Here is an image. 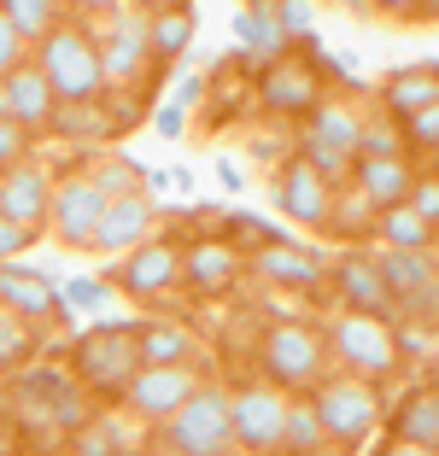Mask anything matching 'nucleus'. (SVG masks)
<instances>
[{"label": "nucleus", "instance_id": "6ab92c4d", "mask_svg": "<svg viewBox=\"0 0 439 456\" xmlns=\"http://www.w3.org/2000/svg\"><path fill=\"white\" fill-rule=\"evenodd\" d=\"M159 193L153 188H135V193H118V200H106V216H100V228H94V252H135V246L146 240V234H159Z\"/></svg>", "mask_w": 439, "mask_h": 456}, {"label": "nucleus", "instance_id": "412c9836", "mask_svg": "<svg viewBox=\"0 0 439 456\" xmlns=\"http://www.w3.org/2000/svg\"><path fill=\"white\" fill-rule=\"evenodd\" d=\"M0 305L18 310L24 322H65V293L29 264H0Z\"/></svg>", "mask_w": 439, "mask_h": 456}, {"label": "nucleus", "instance_id": "a878e982", "mask_svg": "<svg viewBox=\"0 0 439 456\" xmlns=\"http://www.w3.org/2000/svg\"><path fill=\"white\" fill-rule=\"evenodd\" d=\"M375 240L399 246V252H439V223H427V216L404 200V205H386V211L375 216Z\"/></svg>", "mask_w": 439, "mask_h": 456}, {"label": "nucleus", "instance_id": "a18cd8bd", "mask_svg": "<svg viewBox=\"0 0 439 456\" xmlns=\"http://www.w3.org/2000/svg\"><path fill=\"white\" fill-rule=\"evenodd\" d=\"M118 6H123V0H70V12L88 18V24H94V18H106V12H118Z\"/></svg>", "mask_w": 439, "mask_h": 456}, {"label": "nucleus", "instance_id": "f3484780", "mask_svg": "<svg viewBox=\"0 0 439 456\" xmlns=\"http://www.w3.org/2000/svg\"><path fill=\"white\" fill-rule=\"evenodd\" d=\"M253 257V275L258 281H269V287H287V293H322V281L334 275V264L322 252H311L305 240H269V246H258V252H246Z\"/></svg>", "mask_w": 439, "mask_h": 456}, {"label": "nucleus", "instance_id": "20e7f679", "mask_svg": "<svg viewBox=\"0 0 439 456\" xmlns=\"http://www.w3.org/2000/svg\"><path fill=\"white\" fill-rule=\"evenodd\" d=\"M94 36H100V59H106V82L123 94H141L159 82V59H153V12L123 0L118 12L94 18Z\"/></svg>", "mask_w": 439, "mask_h": 456}, {"label": "nucleus", "instance_id": "3c124183", "mask_svg": "<svg viewBox=\"0 0 439 456\" xmlns=\"http://www.w3.org/2000/svg\"><path fill=\"white\" fill-rule=\"evenodd\" d=\"M0 118H12V94H6V77H0Z\"/></svg>", "mask_w": 439, "mask_h": 456}, {"label": "nucleus", "instance_id": "ddd939ff", "mask_svg": "<svg viewBox=\"0 0 439 456\" xmlns=\"http://www.w3.org/2000/svg\"><path fill=\"white\" fill-rule=\"evenodd\" d=\"M100 216H106V193H100V182H94L88 164H70V170H59V188H54V234L59 246H70V252H94V228H100Z\"/></svg>", "mask_w": 439, "mask_h": 456}, {"label": "nucleus", "instance_id": "cd10ccee", "mask_svg": "<svg viewBox=\"0 0 439 456\" xmlns=\"http://www.w3.org/2000/svg\"><path fill=\"white\" fill-rule=\"evenodd\" d=\"M328 451H334V439H328V428H322L311 392H293L287 433H281V456H328Z\"/></svg>", "mask_w": 439, "mask_h": 456}, {"label": "nucleus", "instance_id": "4468645a", "mask_svg": "<svg viewBox=\"0 0 439 456\" xmlns=\"http://www.w3.org/2000/svg\"><path fill=\"white\" fill-rule=\"evenodd\" d=\"M246 269H253V257H246V246H240V240L200 234V240H187V257H182V293H194V298H228L240 287Z\"/></svg>", "mask_w": 439, "mask_h": 456}, {"label": "nucleus", "instance_id": "9d476101", "mask_svg": "<svg viewBox=\"0 0 439 456\" xmlns=\"http://www.w3.org/2000/svg\"><path fill=\"white\" fill-rule=\"evenodd\" d=\"M182 257H187V240H176V234H146L135 252L118 257L112 287H118V293H129L135 305L170 298V293H182Z\"/></svg>", "mask_w": 439, "mask_h": 456}, {"label": "nucleus", "instance_id": "f704fd0d", "mask_svg": "<svg viewBox=\"0 0 439 456\" xmlns=\"http://www.w3.org/2000/svg\"><path fill=\"white\" fill-rule=\"evenodd\" d=\"M228 234H235V240L246 246V252H258V246H269V240H287L281 228H269L264 216H246V211H235V216H228Z\"/></svg>", "mask_w": 439, "mask_h": 456}, {"label": "nucleus", "instance_id": "5701e85b", "mask_svg": "<svg viewBox=\"0 0 439 456\" xmlns=\"http://www.w3.org/2000/svg\"><path fill=\"white\" fill-rule=\"evenodd\" d=\"M427 106H439V65H399V70H386L381 82V111L386 118H422Z\"/></svg>", "mask_w": 439, "mask_h": 456}, {"label": "nucleus", "instance_id": "bb28decb", "mask_svg": "<svg viewBox=\"0 0 439 456\" xmlns=\"http://www.w3.org/2000/svg\"><path fill=\"white\" fill-rule=\"evenodd\" d=\"M194 36H200V12H194V6H170V12H153V59H159V70L182 65L187 47H194Z\"/></svg>", "mask_w": 439, "mask_h": 456}, {"label": "nucleus", "instance_id": "37998d69", "mask_svg": "<svg viewBox=\"0 0 439 456\" xmlns=\"http://www.w3.org/2000/svg\"><path fill=\"white\" fill-rule=\"evenodd\" d=\"M375 456H439L434 444H410V439H393V433H386L381 444H375Z\"/></svg>", "mask_w": 439, "mask_h": 456}, {"label": "nucleus", "instance_id": "2eb2a0df", "mask_svg": "<svg viewBox=\"0 0 439 456\" xmlns=\"http://www.w3.org/2000/svg\"><path fill=\"white\" fill-rule=\"evenodd\" d=\"M54 188H59V175L47 170V164L24 159V164H12V170H0V211L12 216V223H24L41 240V234L54 228Z\"/></svg>", "mask_w": 439, "mask_h": 456}, {"label": "nucleus", "instance_id": "864d4df0", "mask_svg": "<svg viewBox=\"0 0 439 456\" xmlns=\"http://www.w3.org/2000/svg\"><path fill=\"white\" fill-rule=\"evenodd\" d=\"M434 164H439V147H434Z\"/></svg>", "mask_w": 439, "mask_h": 456}, {"label": "nucleus", "instance_id": "72a5a7b5", "mask_svg": "<svg viewBox=\"0 0 439 456\" xmlns=\"http://www.w3.org/2000/svg\"><path fill=\"white\" fill-rule=\"evenodd\" d=\"M276 18H281V29H287V41L317 36V0H276Z\"/></svg>", "mask_w": 439, "mask_h": 456}, {"label": "nucleus", "instance_id": "6e6552de", "mask_svg": "<svg viewBox=\"0 0 439 456\" xmlns=\"http://www.w3.org/2000/svg\"><path fill=\"white\" fill-rule=\"evenodd\" d=\"M299 47H305V53L269 59V65L258 70V82H253L258 106H264L276 123H305L311 111L328 100V94H322V65H317V36L299 41Z\"/></svg>", "mask_w": 439, "mask_h": 456}, {"label": "nucleus", "instance_id": "49530a36", "mask_svg": "<svg viewBox=\"0 0 439 456\" xmlns=\"http://www.w3.org/2000/svg\"><path fill=\"white\" fill-rule=\"evenodd\" d=\"M205 100V77H182L176 82V106H200Z\"/></svg>", "mask_w": 439, "mask_h": 456}, {"label": "nucleus", "instance_id": "c85d7f7f", "mask_svg": "<svg viewBox=\"0 0 439 456\" xmlns=\"http://www.w3.org/2000/svg\"><path fill=\"white\" fill-rule=\"evenodd\" d=\"M141 357L146 362H194L200 357V334H187L182 322H141Z\"/></svg>", "mask_w": 439, "mask_h": 456}, {"label": "nucleus", "instance_id": "603ef678", "mask_svg": "<svg viewBox=\"0 0 439 456\" xmlns=\"http://www.w3.org/2000/svg\"><path fill=\"white\" fill-rule=\"evenodd\" d=\"M159 456H176V451H164V444H159Z\"/></svg>", "mask_w": 439, "mask_h": 456}, {"label": "nucleus", "instance_id": "c03bdc74", "mask_svg": "<svg viewBox=\"0 0 439 456\" xmlns=\"http://www.w3.org/2000/svg\"><path fill=\"white\" fill-rule=\"evenodd\" d=\"M153 129H159L164 141H176V134H182V106H176V100H170V106H159V111H153Z\"/></svg>", "mask_w": 439, "mask_h": 456}, {"label": "nucleus", "instance_id": "c9c22d12", "mask_svg": "<svg viewBox=\"0 0 439 456\" xmlns=\"http://www.w3.org/2000/svg\"><path fill=\"white\" fill-rule=\"evenodd\" d=\"M24 59H29V41H24V29L6 18V6H0V77H12Z\"/></svg>", "mask_w": 439, "mask_h": 456}, {"label": "nucleus", "instance_id": "0eeeda50", "mask_svg": "<svg viewBox=\"0 0 439 456\" xmlns=\"http://www.w3.org/2000/svg\"><path fill=\"white\" fill-rule=\"evenodd\" d=\"M328 346H334V362L352 369V375L393 380L404 369V334H399V322L369 316V310H340V316L328 322Z\"/></svg>", "mask_w": 439, "mask_h": 456}, {"label": "nucleus", "instance_id": "a19ab883", "mask_svg": "<svg viewBox=\"0 0 439 456\" xmlns=\"http://www.w3.org/2000/svg\"><path fill=\"white\" fill-rule=\"evenodd\" d=\"M410 205L427 216V223H439V175L427 170V175H416V188H410Z\"/></svg>", "mask_w": 439, "mask_h": 456}, {"label": "nucleus", "instance_id": "39448f33", "mask_svg": "<svg viewBox=\"0 0 439 456\" xmlns=\"http://www.w3.org/2000/svg\"><path fill=\"white\" fill-rule=\"evenodd\" d=\"M258 362H264V380H276V387H287V392H311V387H317V380L334 369L328 328L299 322V316H281V322L264 328Z\"/></svg>", "mask_w": 439, "mask_h": 456}, {"label": "nucleus", "instance_id": "b1692460", "mask_svg": "<svg viewBox=\"0 0 439 456\" xmlns=\"http://www.w3.org/2000/svg\"><path fill=\"white\" fill-rule=\"evenodd\" d=\"M235 41L246 47V59H253L258 70L293 47L287 29H281V18H276V0H246V6H240L235 12Z\"/></svg>", "mask_w": 439, "mask_h": 456}, {"label": "nucleus", "instance_id": "c756f323", "mask_svg": "<svg viewBox=\"0 0 439 456\" xmlns=\"http://www.w3.org/2000/svg\"><path fill=\"white\" fill-rule=\"evenodd\" d=\"M0 6H6V18L24 29L29 47H36L41 36H54V29L70 18V0H0Z\"/></svg>", "mask_w": 439, "mask_h": 456}, {"label": "nucleus", "instance_id": "e433bc0d", "mask_svg": "<svg viewBox=\"0 0 439 456\" xmlns=\"http://www.w3.org/2000/svg\"><path fill=\"white\" fill-rule=\"evenodd\" d=\"M29 141H36V134H29L18 118H0V170L24 164V159H29Z\"/></svg>", "mask_w": 439, "mask_h": 456}, {"label": "nucleus", "instance_id": "9b49d317", "mask_svg": "<svg viewBox=\"0 0 439 456\" xmlns=\"http://www.w3.org/2000/svg\"><path fill=\"white\" fill-rule=\"evenodd\" d=\"M235 403V439L246 456H281V433H287V410L293 392L276 380H246V387H228Z\"/></svg>", "mask_w": 439, "mask_h": 456}, {"label": "nucleus", "instance_id": "7ed1b4c3", "mask_svg": "<svg viewBox=\"0 0 439 456\" xmlns=\"http://www.w3.org/2000/svg\"><path fill=\"white\" fill-rule=\"evenodd\" d=\"M141 328L135 322H100L88 328V334L70 339V375L82 380V392L88 398H118L129 392V380L141 375Z\"/></svg>", "mask_w": 439, "mask_h": 456}, {"label": "nucleus", "instance_id": "7c9ffc66", "mask_svg": "<svg viewBox=\"0 0 439 456\" xmlns=\"http://www.w3.org/2000/svg\"><path fill=\"white\" fill-rule=\"evenodd\" d=\"M29 357H36V322L0 305V369H29Z\"/></svg>", "mask_w": 439, "mask_h": 456}, {"label": "nucleus", "instance_id": "09e8293b", "mask_svg": "<svg viewBox=\"0 0 439 456\" xmlns=\"http://www.w3.org/2000/svg\"><path fill=\"white\" fill-rule=\"evenodd\" d=\"M146 188L164 193V188H176V175H170V170H146Z\"/></svg>", "mask_w": 439, "mask_h": 456}, {"label": "nucleus", "instance_id": "1a4fd4ad", "mask_svg": "<svg viewBox=\"0 0 439 456\" xmlns=\"http://www.w3.org/2000/svg\"><path fill=\"white\" fill-rule=\"evenodd\" d=\"M340 182L322 175L305 152L293 147V159L276 164V182H269V205L287 216L293 228H334V205H340Z\"/></svg>", "mask_w": 439, "mask_h": 456}, {"label": "nucleus", "instance_id": "473e14b6", "mask_svg": "<svg viewBox=\"0 0 439 456\" xmlns=\"http://www.w3.org/2000/svg\"><path fill=\"white\" fill-rule=\"evenodd\" d=\"M375 216H381V211H375L358 188L340 193V205H334V228H352V234H363V240H375Z\"/></svg>", "mask_w": 439, "mask_h": 456}, {"label": "nucleus", "instance_id": "aec40b11", "mask_svg": "<svg viewBox=\"0 0 439 456\" xmlns=\"http://www.w3.org/2000/svg\"><path fill=\"white\" fill-rule=\"evenodd\" d=\"M416 175H422V170L410 164V152H358V159H352V188H358L375 211L410 200Z\"/></svg>", "mask_w": 439, "mask_h": 456}, {"label": "nucleus", "instance_id": "79ce46f5", "mask_svg": "<svg viewBox=\"0 0 439 456\" xmlns=\"http://www.w3.org/2000/svg\"><path fill=\"white\" fill-rule=\"evenodd\" d=\"M363 6H375L386 18H427V0H363Z\"/></svg>", "mask_w": 439, "mask_h": 456}, {"label": "nucleus", "instance_id": "f257e3e1", "mask_svg": "<svg viewBox=\"0 0 439 456\" xmlns=\"http://www.w3.org/2000/svg\"><path fill=\"white\" fill-rule=\"evenodd\" d=\"M311 403H317L322 428H328L334 451L340 456H358L363 444H375L386 410H381V380L369 375H352V369H328V375L311 387Z\"/></svg>", "mask_w": 439, "mask_h": 456}, {"label": "nucleus", "instance_id": "f8f14e48", "mask_svg": "<svg viewBox=\"0 0 439 456\" xmlns=\"http://www.w3.org/2000/svg\"><path fill=\"white\" fill-rule=\"evenodd\" d=\"M200 387H205L200 362H141V375L129 380V392H123V410H129L135 421L164 428Z\"/></svg>", "mask_w": 439, "mask_h": 456}, {"label": "nucleus", "instance_id": "de8ad7c7", "mask_svg": "<svg viewBox=\"0 0 439 456\" xmlns=\"http://www.w3.org/2000/svg\"><path fill=\"white\" fill-rule=\"evenodd\" d=\"M217 182H223V188H228V193H240V170H235V164H228V159H223V164H217Z\"/></svg>", "mask_w": 439, "mask_h": 456}, {"label": "nucleus", "instance_id": "4be33fe9", "mask_svg": "<svg viewBox=\"0 0 439 456\" xmlns=\"http://www.w3.org/2000/svg\"><path fill=\"white\" fill-rule=\"evenodd\" d=\"M6 94H12V118L24 123L29 134H47L59 118V88L47 82V70L36 65V59H24V65L6 77Z\"/></svg>", "mask_w": 439, "mask_h": 456}, {"label": "nucleus", "instance_id": "f03ea898", "mask_svg": "<svg viewBox=\"0 0 439 456\" xmlns=\"http://www.w3.org/2000/svg\"><path fill=\"white\" fill-rule=\"evenodd\" d=\"M29 59L47 70V82L59 88V100H106L112 94L106 59H100V36H94V24L77 18V12H70L54 36H41L36 47H29Z\"/></svg>", "mask_w": 439, "mask_h": 456}, {"label": "nucleus", "instance_id": "8fccbe9b", "mask_svg": "<svg viewBox=\"0 0 439 456\" xmlns=\"http://www.w3.org/2000/svg\"><path fill=\"white\" fill-rule=\"evenodd\" d=\"M135 6H146V12H170V6H194V0H135Z\"/></svg>", "mask_w": 439, "mask_h": 456}, {"label": "nucleus", "instance_id": "58836bf2", "mask_svg": "<svg viewBox=\"0 0 439 456\" xmlns=\"http://www.w3.org/2000/svg\"><path fill=\"white\" fill-rule=\"evenodd\" d=\"M404 141H410V147H422V152H434L439 147V106H427L422 118L404 123Z\"/></svg>", "mask_w": 439, "mask_h": 456}, {"label": "nucleus", "instance_id": "423d86ee", "mask_svg": "<svg viewBox=\"0 0 439 456\" xmlns=\"http://www.w3.org/2000/svg\"><path fill=\"white\" fill-rule=\"evenodd\" d=\"M159 444H164V451H176V456H235L240 451V439H235V403H228L223 380H205V387L159 428Z\"/></svg>", "mask_w": 439, "mask_h": 456}, {"label": "nucleus", "instance_id": "4c0bfd02", "mask_svg": "<svg viewBox=\"0 0 439 456\" xmlns=\"http://www.w3.org/2000/svg\"><path fill=\"white\" fill-rule=\"evenodd\" d=\"M65 305L100 310V305H106V281H94V275H77V281H65Z\"/></svg>", "mask_w": 439, "mask_h": 456}, {"label": "nucleus", "instance_id": "2f4dec72", "mask_svg": "<svg viewBox=\"0 0 439 456\" xmlns=\"http://www.w3.org/2000/svg\"><path fill=\"white\" fill-rule=\"evenodd\" d=\"M88 170H94V182H100V193H106V200L146 188V170H141V164H129L123 152H100V159H94Z\"/></svg>", "mask_w": 439, "mask_h": 456}, {"label": "nucleus", "instance_id": "ea45409f", "mask_svg": "<svg viewBox=\"0 0 439 456\" xmlns=\"http://www.w3.org/2000/svg\"><path fill=\"white\" fill-rule=\"evenodd\" d=\"M29 240H36V234H29V228H24V223H12V216L0 211V264H12V257H18V252H24V246H29Z\"/></svg>", "mask_w": 439, "mask_h": 456}, {"label": "nucleus", "instance_id": "393cba45", "mask_svg": "<svg viewBox=\"0 0 439 456\" xmlns=\"http://www.w3.org/2000/svg\"><path fill=\"white\" fill-rule=\"evenodd\" d=\"M386 433L393 439H410V444H434L439 451V380H422L410 387L393 410H386Z\"/></svg>", "mask_w": 439, "mask_h": 456}, {"label": "nucleus", "instance_id": "a211bd4d", "mask_svg": "<svg viewBox=\"0 0 439 456\" xmlns=\"http://www.w3.org/2000/svg\"><path fill=\"white\" fill-rule=\"evenodd\" d=\"M334 293H340V310H369V316H386V322H399V298L386 287L381 275V257L375 252H346L334 257Z\"/></svg>", "mask_w": 439, "mask_h": 456}, {"label": "nucleus", "instance_id": "dca6fc26", "mask_svg": "<svg viewBox=\"0 0 439 456\" xmlns=\"http://www.w3.org/2000/svg\"><path fill=\"white\" fill-rule=\"evenodd\" d=\"M381 275L410 316H439V252H399V246H375Z\"/></svg>", "mask_w": 439, "mask_h": 456}]
</instances>
